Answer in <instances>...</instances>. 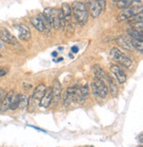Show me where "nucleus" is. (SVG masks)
I'll list each match as a JSON object with an SVG mask.
<instances>
[{
	"label": "nucleus",
	"instance_id": "36",
	"mask_svg": "<svg viewBox=\"0 0 143 147\" xmlns=\"http://www.w3.org/2000/svg\"><path fill=\"white\" fill-rule=\"evenodd\" d=\"M0 48H2V43L1 42H0Z\"/></svg>",
	"mask_w": 143,
	"mask_h": 147
},
{
	"label": "nucleus",
	"instance_id": "20",
	"mask_svg": "<svg viewBox=\"0 0 143 147\" xmlns=\"http://www.w3.org/2000/svg\"><path fill=\"white\" fill-rule=\"evenodd\" d=\"M127 34L133 40H137V41L143 42V33L142 32H139L133 28H130L127 30Z\"/></svg>",
	"mask_w": 143,
	"mask_h": 147
},
{
	"label": "nucleus",
	"instance_id": "9",
	"mask_svg": "<svg viewBox=\"0 0 143 147\" xmlns=\"http://www.w3.org/2000/svg\"><path fill=\"white\" fill-rule=\"evenodd\" d=\"M116 42L118 43L119 46L123 48L124 49L131 51L133 50V44H132V40L130 37H127L125 35H120L116 39Z\"/></svg>",
	"mask_w": 143,
	"mask_h": 147
},
{
	"label": "nucleus",
	"instance_id": "7",
	"mask_svg": "<svg viewBox=\"0 0 143 147\" xmlns=\"http://www.w3.org/2000/svg\"><path fill=\"white\" fill-rule=\"evenodd\" d=\"M52 90V99H51V103L53 107H56L61 100V93H62V86L59 83L58 80H56L53 84V86L51 87Z\"/></svg>",
	"mask_w": 143,
	"mask_h": 147
},
{
	"label": "nucleus",
	"instance_id": "27",
	"mask_svg": "<svg viewBox=\"0 0 143 147\" xmlns=\"http://www.w3.org/2000/svg\"><path fill=\"white\" fill-rule=\"evenodd\" d=\"M131 28L139 31V32H142L143 31V26H142V21L140 22H135V23H132L131 24Z\"/></svg>",
	"mask_w": 143,
	"mask_h": 147
},
{
	"label": "nucleus",
	"instance_id": "37",
	"mask_svg": "<svg viewBox=\"0 0 143 147\" xmlns=\"http://www.w3.org/2000/svg\"><path fill=\"white\" fill-rule=\"evenodd\" d=\"M114 1H119V0H114Z\"/></svg>",
	"mask_w": 143,
	"mask_h": 147
},
{
	"label": "nucleus",
	"instance_id": "17",
	"mask_svg": "<svg viewBox=\"0 0 143 147\" xmlns=\"http://www.w3.org/2000/svg\"><path fill=\"white\" fill-rule=\"evenodd\" d=\"M46 91V86L44 84H40L38 85L35 90H34V92H33V100H37V101H40L42 97L43 96L44 92Z\"/></svg>",
	"mask_w": 143,
	"mask_h": 147
},
{
	"label": "nucleus",
	"instance_id": "11",
	"mask_svg": "<svg viewBox=\"0 0 143 147\" xmlns=\"http://www.w3.org/2000/svg\"><path fill=\"white\" fill-rule=\"evenodd\" d=\"M76 87H69L67 88L64 97V105L66 107H68L71 102L76 100V92H77Z\"/></svg>",
	"mask_w": 143,
	"mask_h": 147
},
{
	"label": "nucleus",
	"instance_id": "4",
	"mask_svg": "<svg viewBox=\"0 0 143 147\" xmlns=\"http://www.w3.org/2000/svg\"><path fill=\"white\" fill-rule=\"evenodd\" d=\"M110 56L114 61L123 65L125 68H129L130 66L132 65L131 59H130L126 55H125L123 52H121L119 49H117V48L111 49L110 51Z\"/></svg>",
	"mask_w": 143,
	"mask_h": 147
},
{
	"label": "nucleus",
	"instance_id": "3",
	"mask_svg": "<svg viewBox=\"0 0 143 147\" xmlns=\"http://www.w3.org/2000/svg\"><path fill=\"white\" fill-rule=\"evenodd\" d=\"M43 14L49 20L50 26H52V28H54L55 29H58L59 28L60 20L64 18L61 10L49 7V8H46L44 10Z\"/></svg>",
	"mask_w": 143,
	"mask_h": 147
},
{
	"label": "nucleus",
	"instance_id": "34",
	"mask_svg": "<svg viewBox=\"0 0 143 147\" xmlns=\"http://www.w3.org/2000/svg\"><path fill=\"white\" fill-rule=\"evenodd\" d=\"M140 143L142 144V133H140Z\"/></svg>",
	"mask_w": 143,
	"mask_h": 147
},
{
	"label": "nucleus",
	"instance_id": "22",
	"mask_svg": "<svg viewBox=\"0 0 143 147\" xmlns=\"http://www.w3.org/2000/svg\"><path fill=\"white\" fill-rule=\"evenodd\" d=\"M20 99V94H14V98H12V100L11 102L9 109H11V110H16L19 108Z\"/></svg>",
	"mask_w": 143,
	"mask_h": 147
},
{
	"label": "nucleus",
	"instance_id": "32",
	"mask_svg": "<svg viewBox=\"0 0 143 147\" xmlns=\"http://www.w3.org/2000/svg\"><path fill=\"white\" fill-rule=\"evenodd\" d=\"M71 50H72V53H73V54H77V53L79 52V48L77 46H73Z\"/></svg>",
	"mask_w": 143,
	"mask_h": 147
},
{
	"label": "nucleus",
	"instance_id": "13",
	"mask_svg": "<svg viewBox=\"0 0 143 147\" xmlns=\"http://www.w3.org/2000/svg\"><path fill=\"white\" fill-rule=\"evenodd\" d=\"M88 95H89V88L87 85H85L81 88L77 89L76 101H78L79 103H84V101L87 99Z\"/></svg>",
	"mask_w": 143,
	"mask_h": 147
},
{
	"label": "nucleus",
	"instance_id": "35",
	"mask_svg": "<svg viewBox=\"0 0 143 147\" xmlns=\"http://www.w3.org/2000/svg\"><path fill=\"white\" fill-rule=\"evenodd\" d=\"M63 60H64V58L61 57V58H58V62H61V61H63Z\"/></svg>",
	"mask_w": 143,
	"mask_h": 147
},
{
	"label": "nucleus",
	"instance_id": "2",
	"mask_svg": "<svg viewBox=\"0 0 143 147\" xmlns=\"http://www.w3.org/2000/svg\"><path fill=\"white\" fill-rule=\"evenodd\" d=\"M124 11H122L119 15L117 17V20L121 22L125 20H128L132 16L136 15L138 13L142 11V2L141 0H134L133 3L131 4V5L128 6L125 9H123Z\"/></svg>",
	"mask_w": 143,
	"mask_h": 147
},
{
	"label": "nucleus",
	"instance_id": "38",
	"mask_svg": "<svg viewBox=\"0 0 143 147\" xmlns=\"http://www.w3.org/2000/svg\"><path fill=\"white\" fill-rule=\"evenodd\" d=\"M2 57V56H1V54H0V57Z\"/></svg>",
	"mask_w": 143,
	"mask_h": 147
},
{
	"label": "nucleus",
	"instance_id": "24",
	"mask_svg": "<svg viewBox=\"0 0 143 147\" xmlns=\"http://www.w3.org/2000/svg\"><path fill=\"white\" fill-rule=\"evenodd\" d=\"M133 1L134 0H119L117 6H118L119 9H125L128 6L131 5Z\"/></svg>",
	"mask_w": 143,
	"mask_h": 147
},
{
	"label": "nucleus",
	"instance_id": "33",
	"mask_svg": "<svg viewBox=\"0 0 143 147\" xmlns=\"http://www.w3.org/2000/svg\"><path fill=\"white\" fill-rule=\"evenodd\" d=\"M52 57H56L57 56H58V52H56V51H54V52H52Z\"/></svg>",
	"mask_w": 143,
	"mask_h": 147
},
{
	"label": "nucleus",
	"instance_id": "14",
	"mask_svg": "<svg viewBox=\"0 0 143 147\" xmlns=\"http://www.w3.org/2000/svg\"><path fill=\"white\" fill-rule=\"evenodd\" d=\"M51 99H52V90H51V87H48L46 88V91L43 96L42 97L39 105L43 109H47L51 104Z\"/></svg>",
	"mask_w": 143,
	"mask_h": 147
},
{
	"label": "nucleus",
	"instance_id": "18",
	"mask_svg": "<svg viewBox=\"0 0 143 147\" xmlns=\"http://www.w3.org/2000/svg\"><path fill=\"white\" fill-rule=\"evenodd\" d=\"M106 82L108 83L109 85V87L108 89L110 90V93H111V95L113 97H117L118 96V93H119V89H118V86H117L115 81L113 80V78L108 75V78H107V80H106Z\"/></svg>",
	"mask_w": 143,
	"mask_h": 147
},
{
	"label": "nucleus",
	"instance_id": "19",
	"mask_svg": "<svg viewBox=\"0 0 143 147\" xmlns=\"http://www.w3.org/2000/svg\"><path fill=\"white\" fill-rule=\"evenodd\" d=\"M31 23L33 24V26L35 28L39 31V32H43L45 30L44 28V24L43 21L42 20V18L40 16H37V17H34L30 20Z\"/></svg>",
	"mask_w": 143,
	"mask_h": 147
},
{
	"label": "nucleus",
	"instance_id": "30",
	"mask_svg": "<svg viewBox=\"0 0 143 147\" xmlns=\"http://www.w3.org/2000/svg\"><path fill=\"white\" fill-rule=\"evenodd\" d=\"M97 2H98V4L100 5V6H101V8H102V11L105 9L106 0H97Z\"/></svg>",
	"mask_w": 143,
	"mask_h": 147
},
{
	"label": "nucleus",
	"instance_id": "5",
	"mask_svg": "<svg viewBox=\"0 0 143 147\" xmlns=\"http://www.w3.org/2000/svg\"><path fill=\"white\" fill-rule=\"evenodd\" d=\"M0 40L7 44L12 45L14 47H17L19 49L20 48V44L18 42L17 39L6 29L0 30Z\"/></svg>",
	"mask_w": 143,
	"mask_h": 147
},
{
	"label": "nucleus",
	"instance_id": "10",
	"mask_svg": "<svg viewBox=\"0 0 143 147\" xmlns=\"http://www.w3.org/2000/svg\"><path fill=\"white\" fill-rule=\"evenodd\" d=\"M110 71L111 73L116 77L117 80L119 84H124L126 81V75L125 74V72L121 70L120 67H119L118 65H111L110 66Z\"/></svg>",
	"mask_w": 143,
	"mask_h": 147
},
{
	"label": "nucleus",
	"instance_id": "23",
	"mask_svg": "<svg viewBox=\"0 0 143 147\" xmlns=\"http://www.w3.org/2000/svg\"><path fill=\"white\" fill-rule=\"evenodd\" d=\"M132 40V44H133V48L135 49L140 54H142L143 52V44L141 41H137V40Z\"/></svg>",
	"mask_w": 143,
	"mask_h": 147
},
{
	"label": "nucleus",
	"instance_id": "31",
	"mask_svg": "<svg viewBox=\"0 0 143 147\" xmlns=\"http://www.w3.org/2000/svg\"><path fill=\"white\" fill-rule=\"evenodd\" d=\"M6 94V92L4 89H0V102L2 101V100L4 99V97L5 96Z\"/></svg>",
	"mask_w": 143,
	"mask_h": 147
},
{
	"label": "nucleus",
	"instance_id": "16",
	"mask_svg": "<svg viewBox=\"0 0 143 147\" xmlns=\"http://www.w3.org/2000/svg\"><path fill=\"white\" fill-rule=\"evenodd\" d=\"M93 72L95 75V78H98L101 79L102 81L106 82L107 78H108V74L103 71V69L101 67L100 65H94L93 66Z\"/></svg>",
	"mask_w": 143,
	"mask_h": 147
},
{
	"label": "nucleus",
	"instance_id": "12",
	"mask_svg": "<svg viewBox=\"0 0 143 147\" xmlns=\"http://www.w3.org/2000/svg\"><path fill=\"white\" fill-rule=\"evenodd\" d=\"M17 29L19 31V38L22 41L28 42L31 39V32L28 26L24 24H20L17 26Z\"/></svg>",
	"mask_w": 143,
	"mask_h": 147
},
{
	"label": "nucleus",
	"instance_id": "1",
	"mask_svg": "<svg viewBox=\"0 0 143 147\" xmlns=\"http://www.w3.org/2000/svg\"><path fill=\"white\" fill-rule=\"evenodd\" d=\"M71 7L72 12H73V16L76 21L81 26H84L87 23L88 18V11L85 4L80 1H75L73 3V5Z\"/></svg>",
	"mask_w": 143,
	"mask_h": 147
},
{
	"label": "nucleus",
	"instance_id": "29",
	"mask_svg": "<svg viewBox=\"0 0 143 147\" xmlns=\"http://www.w3.org/2000/svg\"><path fill=\"white\" fill-rule=\"evenodd\" d=\"M8 72V70L5 67H2V66H0V77H4L7 74Z\"/></svg>",
	"mask_w": 143,
	"mask_h": 147
},
{
	"label": "nucleus",
	"instance_id": "6",
	"mask_svg": "<svg viewBox=\"0 0 143 147\" xmlns=\"http://www.w3.org/2000/svg\"><path fill=\"white\" fill-rule=\"evenodd\" d=\"M85 5L87 7V11H89L90 15L93 18H97L102 11L97 0H87Z\"/></svg>",
	"mask_w": 143,
	"mask_h": 147
},
{
	"label": "nucleus",
	"instance_id": "21",
	"mask_svg": "<svg viewBox=\"0 0 143 147\" xmlns=\"http://www.w3.org/2000/svg\"><path fill=\"white\" fill-rule=\"evenodd\" d=\"M61 11H62V14H63L64 20H69L70 18H71V14H72V7L68 4L64 3L62 5Z\"/></svg>",
	"mask_w": 143,
	"mask_h": 147
},
{
	"label": "nucleus",
	"instance_id": "28",
	"mask_svg": "<svg viewBox=\"0 0 143 147\" xmlns=\"http://www.w3.org/2000/svg\"><path fill=\"white\" fill-rule=\"evenodd\" d=\"M91 90H92V92L95 96H98V92H97V88H96V86L95 84V82L93 81L91 83Z\"/></svg>",
	"mask_w": 143,
	"mask_h": 147
},
{
	"label": "nucleus",
	"instance_id": "25",
	"mask_svg": "<svg viewBox=\"0 0 143 147\" xmlns=\"http://www.w3.org/2000/svg\"><path fill=\"white\" fill-rule=\"evenodd\" d=\"M28 104V98L27 95L25 94H20V104H19V108L20 109H24L25 107H27Z\"/></svg>",
	"mask_w": 143,
	"mask_h": 147
},
{
	"label": "nucleus",
	"instance_id": "26",
	"mask_svg": "<svg viewBox=\"0 0 143 147\" xmlns=\"http://www.w3.org/2000/svg\"><path fill=\"white\" fill-rule=\"evenodd\" d=\"M128 21L130 24L132 23H135V22H140V21H142V11L138 13L136 15H134L132 16L130 19H128Z\"/></svg>",
	"mask_w": 143,
	"mask_h": 147
},
{
	"label": "nucleus",
	"instance_id": "15",
	"mask_svg": "<svg viewBox=\"0 0 143 147\" xmlns=\"http://www.w3.org/2000/svg\"><path fill=\"white\" fill-rule=\"evenodd\" d=\"M14 96V91H10L9 92L6 93L5 96L4 97V99L2 100L1 105H0V111L5 112V111L9 109L11 102Z\"/></svg>",
	"mask_w": 143,
	"mask_h": 147
},
{
	"label": "nucleus",
	"instance_id": "8",
	"mask_svg": "<svg viewBox=\"0 0 143 147\" xmlns=\"http://www.w3.org/2000/svg\"><path fill=\"white\" fill-rule=\"evenodd\" d=\"M94 82H95L96 88H97L98 96L101 98H106L108 95V92H109V89H108L106 83L101 79H98V78H95Z\"/></svg>",
	"mask_w": 143,
	"mask_h": 147
}]
</instances>
